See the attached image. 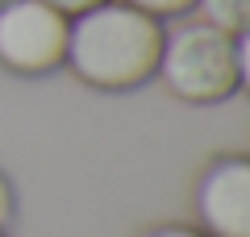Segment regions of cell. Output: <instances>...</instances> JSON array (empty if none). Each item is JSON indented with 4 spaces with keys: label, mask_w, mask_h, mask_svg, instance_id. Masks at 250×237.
Returning <instances> with one entry per match:
<instances>
[{
    "label": "cell",
    "mask_w": 250,
    "mask_h": 237,
    "mask_svg": "<svg viewBox=\"0 0 250 237\" xmlns=\"http://www.w3.org/2000/svg\"><path fill=\"white\" fill-rule=\"evenodd\" d=\"M163 21L150 13L104 0L96 9L71 17L67 29V67L75 79L100 92H134L159 75L163 54Z\"/></svg>",
    "instance_id": "6da1fadb"
},
{
    "label": "cell",
    "mask_w": 250,
    "mask_h": 237,
    "mask_svg": "<svg viewBox=\"0 0 250 237\" xmlns=\"http://www.w3.org/2000/svg\"><path fill=\"white\" fill-rule=\"evenodd\" d=\"M159 75L184 104H221L238 92V50L225 29L208 21L179 25L163 38Z\"/></svg>",
    "instance_id": "7a4b0ae2"
},
{
    "label": "cell",
    "mask_w": 250,
    "mask_h": 237,
    "mask_svg": "<svg viewBox=\"0 0 250 237\" xmlns=\"http://www.w3.org/2000/svg\"><path fill=\"white\" fill-rule=\"evenodd\" d=\"M67 29L46 0H9L0 4V67L13 75H50L67 62Z\"/></svg>",
    "instance_id": "3957f363"
},
{
    "label": "cell",
    "mask_w": 250,
    "mask_h": 237,
    "mask_svg": "<svg viewBox=\"0 0 250 237\" xmlns=\"http://www.w3.org/2000/svg\"><path fill=\"white\" fill-rule=\"evenodd\" d=\"M196 217L208 237H250V158L221 154L196 179Z\"/></svg>",
    "instance_id": "277c9868"
},
{
    "label": "cell",
    "mask_w": 250,
    "mask_h": 237,
    "mask_svg": "<svg viewBox=\"0 0 250 237\" xmlns=\"http://www.w3.org/2000/svg\"><path fill=\"white\" fill-rule=\"evenodd\" d=\"M196 9L208 25L225 29L229 38L250 29V0H196Z\"/></svg>",
    "instance_id": "5b68a950"
},
{
    "label": "cell",
    "mask_w": 250,
    "mask_h": 237,
    "mask_svg": "<svg viewBox=\"0 0 250 237\" xmlns=\"http://www.w3.org/2000/svg\"><path fill=\"white\" fill-rule=\"evenodd\" d=\"M125 4H134V9L150 13V17H184L188 9H196V0H125Z\"/></svg>",
    "instance_id": "8992f818"
},
{
    "label": "cell",
    "mask_w": 250,
    "mask_h": 237,
    "mask_svg": "<svg viewBox=\"0 0 250 237\" xmlns=\"http://www.w3.org/2000/svg\"><path fill=\"white\" fill-rule=\"evenodd\" d=\"M233 50H238V88L250 92V29L233 38Z\"/></svg>",
    "instance_id": "52a82bcc"
},
{
    "label": "cell",
    "mask_w": 250,
    "mask_h": 237,
    "mask_svg": "<svg viewBox=\"0 0 250 237\" xmlns=\"http://www.w3.org/2000/svg\"><path fill=\"white\" fill-rule=\"evenodd\" d=\"M13 208H17V200H13V183L4 175H0V233L9 229V220H13Z\"/></svg>",
    "instance_id": "ba28073f"
},
{
    "label": "cell",
    "mask_w": 250,
    "mask_h": 237,
    "mask_svg": "<svg viewBox=\"0 0 250 237\" xmlns=\"http://www.w3.org/2000/svg\"><path fill=\"white\" fill-rule=\"evenodd\" d=\"M50 9H59L62 17H80V13H88V9H96V4H104V0H46Z\"/></svg>",
    "instance_id": "9c48e42d"
},
{
    "label": "cell",
    "mask_w": 250,
    "mask_h": 237,
    "mask_svg": "<svg viewBox=\"0 0 250 237\" xmlns=\"http://www.w3.org/2000/svg\"><path fill=\"white\" fill-rule=\"evenodd\" d=\"M142 237H208V233L205 229H192V225H159V229H150Z\"/></svg>",
    "instance_id": "30bf717a"
},
{
    "label": "cell",
    "mask_w": 250,
    "mask_h": 237,
    "mask_svg": "<svg viewBox=\"0 0 250 237\" xmlns=\"http://www.w3.org/2000/svg\"><path fill=\"white\" fill-rule=\"evenodd\" d=\"M0 4H9V0H0Z\"/></svg>",
    "instance_id": "8fae6325"
},
{
    "label": "cell",
    "mask_w": 250,
    "mask_h": 237,
    "mask_svg": "<svg viewBox=\"0 0 250 237\" xmlns=\"http://www.w3.org/2000/svg\"><path fill=\"white\" fill-rule=\"evenodd\" d=\"M0 237H4V233H0Z\"/></svg>",
    "instance_id": "7c38bea8"
}]
</instances>
